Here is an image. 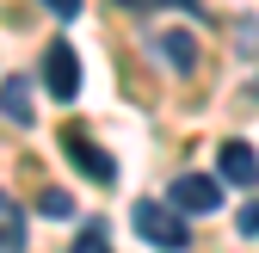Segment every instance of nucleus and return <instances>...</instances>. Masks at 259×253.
Wrapping results in <instances>:
<instances>
[{
  "label": "nucleus",
  "instance_id": "1",
  "mask_svg": "<svg viewBox=\"0 0 259 253\" xmlns=\"http://www.w3.org/2000/svg\"><path fill=\"white\" fill-rule=\"evenodd\" d=\"M130 223H136V235H142V241L167 247V253L191 247V223H185V216H179L173 204H160V198H142L136 210H130Z\"/></svg>",
  "mask_w": 259,
  "mask_h": 253
},
{
  "label": "nucleus",
  "instance_id": "2",
  "mask_svg": "<svg viewBox=\"0 0 259 253\" xmlns=\"http://www.w3.org/2000/svg\"><path fill=\"white\" fill-rule=\"evenodd\" d=\"M44 93H50L56 105L80 99V56H74V44H68V37L44 44Z\"/></svg>",
  "mask_w": 259,
  "mask_h": 253
},
{
  "label": "nucleus",
  "instance_id": "3",
  "mask_svg": "<svg viewBox=\"0 0 259 253\" xmlns=\"http://www.w3.org/2000/svg\"><path fill=\"white\" fill-rule=\"evenodd\" d=\"M167 204L179 216H210V210H222V179H210V173H179Z\"/></svg>",
  "mask_w": 259,
  "mask_h": 253
},
{
  "label": "nucleus",
  "instance_id": "4",
  "mask_svg": "<svg viewBox=\"0 0 259 253\" xmlns=\"http://www.w3.org/2000/svg\"><path fill=\"white\" fill-rule=\"evenodd\" d=\"M62 148H68V161H74L80 173H93L99 185H111V179H117V161H111V154L93 142L87 130H80V123H68V130H62Z\"/></svg>",
  "mask_w": 259,
  "mask_h": 253
},
{
  "label": "nucleus",
  "instance_id": "5",
  "mask_svg": "<svg viewBox=\"0 0 259 253\" xmlns=\"http://www.w3.org/2000/svg\"><path fill=\"white\" fill-rule=\"evenodd\" d=\"M222 179L241 185V192L259 179V154H253V142H222Z\"/></svg>",
  "mask_w": 259,
  "mask_h": 253
},
{
  "label": "nucleus",
  "instance_id": "6",
  "mask_svg": "<svg viewBox=\"0 0 259 253\" xmlns=\"http://www.w3.org/2000/svg\"><path fill=\"white\" fill-rule=\"evenodd\" d=\"M0 111H7L13 123H31V117H37V105H31V80H25V74H7V80H0Z\"/></svg>",
  "mask_w": 259,
  "mask_h": 253
},
{
  "label": "nucleus",
  "instance_id": "7",
  "mask_svg": "<svg viewBox=\"0 0 259 253\" xmlns=\"http://www.w3.org/2000/svg\"><path fill=\"white\" fill-rule=\"evenodd\" d=\"M0 253H25V216H19L13 192H0Z\"/></svg>",
  "mask_w": 259,
  "mask_h": 253
},
{
  "label": "nucleus",
  "instance_id": "8",
  "mask_svg": "<svg viewBox=\"0 0 259 253\" xmlns=\"http://www.w3.org/2000/svg\"><path fill=\"white\" fill-rule=\"evenodd\" d=\"M154 44H160V56H167L179 74L198 68V44H191V31H167V37H154Z\"/></svg>",
  "mask_w": 259,
  "mask_h": 253
},
{
  "label": "nucleus",
  "instance_id": "9",
  "mask_svg": "<svg viewBox=\"0 0 259 253\" xmlns=\"http://www.w3.org/2000/svg\"><path fill=\"white\" fill-rule=\"evenodd\" d=\"M37 210L62 223V216H74V198H68V192H56V185H44V192H37Z\"/></svg>",
  "mask_w": 259,
  "mask_h": 253
},
{
  "label": "nucleus",
  "instance_id": "10",
  "mask_svg": "<svg viewBox=\"0 0 259 253\" xmlns=\"http://www.w3.org/2000/svg\"><path fill=\"white\" fill-rule=\"evenodd\" d=\"M117 7H130V13H160V7H179V13H191V19L204 13L198 0H117Z\"/></svg>",
  "mask_w": 259,
  "mask_h": 253
},
{
  "label": "nucleus",
  "instance_id": "11",
  "mask_svg": "<svg viewBox=\"0 0 259 253\" xmlns=\"http://www.w3.org/2000/svg\"><path fill=\"white\" fill-rule=\"evenodd\" d=\"M68 253H111V235H105V223H93V229H80V241H74Z\"/></svg>",
  "mask_w": 259,
  "mask_h": 253
},
{
  "label": "nucleus",
  "instance_id": "12",
  "mask_svg": "<svg viewBox=\"0 0 259 253\" xmlns=\"http://www.w3.org/2000/svg\"><path fill=\"white\" fill-rule=\"evenodd\" d=\"M44 7H50L56 19H80V7H87V0H44Z\"/></svg>",
  "mask_w": 259,
  "mask_h": 253
},
{
  "label": "nucleus",
  "instance_id": "13",
  "mask_svg": "<svg viewBox=\"0 0 259 253\" xmlns=\"http://www.w3.org/2000/svg\"><path fill=\"white\" fill-rule=\"evenodd\" d=\"M241 235H259V204H247V210H241Z\"/></svg>",
  "mask_w": 259,
  "mask_h": 253
}]
</instances>
